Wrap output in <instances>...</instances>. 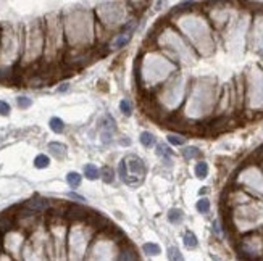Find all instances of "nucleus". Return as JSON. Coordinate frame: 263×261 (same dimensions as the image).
Masks as SVG:
<instances>
[{
    "instance_id": "obj_1",
    "label": "nucleus",
    "mask_w": 263,
    "mask_h": 261,
    "mask_svg": "<svg viewBox=\"0 0 263 261\" xmlns=\"http://www.w3.org/2000/svg\"><path fill=\"white\" fill-rule=\"evenodd\" d=\"M65 34L71 45H86L92 39V19L84 11H76L65 21Z\"/></svg>"
},
{
    "instance_id": "obj_2",
    "label": "nucleus",
    "mask_w": 263,
    "mask_h": 261,
    "mask_svg": "<svg viewBox=\"0 0 263 261\" xmlns=\"http://www.w3.org/2000/svg\"><path fill=\"white\" fill-rule=\"evenodd\" d=\"M45 49V31L39 21L32 23L28 32L25 34V41H23V60L25 65H31L37 62L44 55Z\"/></svg>"
},
{
    "instance_id": "obj_3",
    "label": "nucleus",
    "mask_w": 263,
    "mask_h": 261,
    "mask_svg": "<svg viewBox=\"0 0 263 261\" xmlns=\"http://www.w3.org/2000/svg\"><path fill=\"white\" fill-rule=\"evenodd\" d=\"M163 58H160V56H155V55H147L144 62H142V79H147L148 83H157L160 79H165L168 71L173 70V65L165 62L163 65L162 63Z\"/></svg>"
},
{
    "instance_id": "obj_4",
    "label": "nucleus",
    "mask_w": 263,
    "mask_h": 261,
    "mask_svg": "<svg viewBox=\"0 0 263 261\" xmlns=\"http://www.w3.org/2000/svg\"><path fill=\"white\" fill-rule=\"evenodd\" d=\"M90 240V232L86 231L84 226H73L68 235V247H70L71 258H83L86 248Z\"/></svg>"
},
{
    "instance_id": "obj_5",
    "label": "nucleus",
    "mask_w": 263,
    "mask_h": 261,
    "mask_svg": "<svg viewBox=\"0 0 263 261\" xmlns=\"http://www.w3.org/2000/svg\"><path fill=\"white\" fill-rule=\"evenodd\" d=\"M124 163H126V177H124V183L129 186H139L145 174L144 162L141 158L131 155L128 158H124Z\"/></svg>"
},
{
    "instance_id": "obj_6",
    "label": "nucleus",
    "mask_w": 263,
    "mask_h": 261,
    "mask_svg": "<svg viewBox=\"0 0 263 261\" xmlns=\"http://www.w3.org/2000/svg\"><path fill=\"white\" fill-rule=\"evenodd\" d=\"M97 13L100 16V19L108 26H117V25H120V23H123L124 18H126V10L118 4L102 5V7H99Z\"/></svg>"
},
{
    "instance_id": "obj_7",
    "label": "nucleus",
    "mask_w": 263,
    "mask_h": 261,
    "mask_svg": "<svg viewBox=\"0 0 263 261\" xmlns=\"http://www.w3.org/2000/svg\"><path fill=\"white\" fill-rule=\"evenodd\" d=\"M23 245H25V240H23V234L16 232L15 228L4 234V247L7 248L10 253H21Z\"/></svg>"
},
{
    "instance_id": "obj_8",
    "label": "nucleus",
    "mask_w": 263,
    "mask_h": 261,
    "mask_svg": "<svg viewBox=\"0 0 263 261\" xmlns=\"http://www.w3.org/2000/svg\"><path fill=\"white\" fill-rule=\"evenodd\" d=\"M25 207L29 208V210H32V211H36V213H45V211H49V210H50L52 205H50V202H49L47 198H42V197L36 195V197L29 198V200L25 203Z\"/></svg>"
},
{
    "instance_id": "obj_9",
    "label": "nucleus",
    "mask_w": 263,
    "mask_h": 261,
    "mask_svg": "<svg viewBox=\"0 0 263 261\" xmlns=\"http://www.w3.org/2000/svg\"><path fill=\"white\" fill-rule=\"evenodd\" d=\"M16 228V223H15V214H8V213H2L0 214V234H5L10 229Z\"/></svg>"
},
{
    "instance_id": "obj_10",
    "label": "nucleus",
    "mask_w": 263,
    "mask_h": 261,
    "mask_svg": "<svg viewBox=\"0 0 263 261\" xmlns=\"http://www.w3.org/2000/svg\"><path fill=\"white\" fill-rule=\"evenodd\" d=\"M131 37H133V29H126L124 32H121L118 37H115V41L110 44V47L113 50H118V49L124 47V45H126L131 41Z\"/></svg>"
},
{
    "instance_id": "obj_11",
    "label": "nucleus",
    "mask_w": 263,
    "mask_h": 261,
    "mask_svg": "<svg viewBox=\"0 0 263 261\" xmlns=\"http://www.w3.org/2000/svg\"><path fill=\"white\" fill-rule=\"evenodd\" d=\"M49 150L55 158H59V160L66 156V147L63 144H60V142H50L49 144Z\"/></svg>"
},
{
    "instance_id": "obj_12",
    "label": "nucleus",
    "mask_w": 263,
    "mask_h": 261,
    "mask_svg": "<svg viewBox=\"0 0 263 261\" xmlns=\"http://www.w3.org/2000/svg\"><path fill=\"white\" fill-rule=\"evenodd\" d=\"M66 216L68 218H73V219H83V218H86L87 214H86V210L83 208V207H79V205H73V207H70L66 210Z\"/></svg>"
},
{
    "instance_id": "obj_13",
    "label": "nucleus",
    "mask_w": 263,
    "mask_h": 261,
    "mask_svg": "<svg viewBox=\"0 0 263 261\" xmlns=\"http://www.w3.org/2000/svg\"><path fill=\"white\" fill-rule=\"evenodd\" d=\"M81 179H83L81 174L76 173V171H71V173L66 174V183L71 189H78L79 186H81Z\"/></svg>"
},
{
    "instance_id": "obj_14",
    "label": "nucleus",
    "mask_w": 263,
    "mask_h": 261,
    "mask_svg": "<svg viewBox=\"0 0 263 261\" xmlns=\"http://www.w3.org/2000/svg\"><path fill=\"white\" fill-rule=\"evenodd\" d=\"M182 218H184V213H182V210H179V208H171L168 211V221L171 224H179L182 221Z\"/></svg>"
},
{
    "instance_id": "obj_15",
    "label": "nucleus",
    "mask_w": 263,
    "mask_h": 261,
    "mask_svg": "<svg viewBox=\"0 0 263 261\" xmlns=\"http://www.w3.org/2000/svg\"><path fill=\"white\" fill-rule=\"evenodd\" d=\"M99 176L102 177V180L104 183H107V184H111L113 180H115V174H113V169L110 168V166H104L99 171Z\"/></svg>"
},
{
    "instance_id": "obj_16",
    "label": "nucleus",
    "mask_w": 263,
    "mask_h": 261,
    "mask_svg": "<svg viewBox=\"0 0 263 261\" xmlns=\"http://www.w3.org/2000/svg\"><path fill=\"white\" fill-rule=\"evenodd\" d=\"M139 140H141V144L145 147V149H151V147H154V145H155V135H154L152 132L144 131V132L141 134Z\"/></svg>"
},
{
    "instance_id": "obj_17",
    "label": "nucleus",
    "mask_w": 263,
    "mask_h": 261,
    "mask_svg": "<svg viewBox=\"0 0 263 261\" xmlns=\"http://www.w3.org/2000/svg\"><path fill=\"white\" fill-rule=\"evenodd\" d=\"M197 237H196V234L194 232H191V231H187L186 234H184V245H186V248H189V250H192V248H196L197 247Z\"/></svg>"
},
{
    "instance_id": "obj_18",
    "label": "nucleus",
    "mask_w": 263,
    "mask_h": 261,
    "mask_svg": "<svg viewBox=\"0 0 263 261\" xmlns=\"http://www.w3.org/2000/svg\"><path fill=\"white\" fill-rule=\"evenodd\" d=\"M142 252L145 255H148V256H155V255H158L162 250H160V247L157 244H151V242H148V244H144L142 245Z\"/></svg>"
},
{
    "instance_id": "obj_19",
    "label": "nucleus",
    "mask_w": 263,
    "mask_h": 261,
    "mask_svg": "<svg viewBox=\"0 0 263 261\" xmlns=\"http://www.w3.org/2000/svg\"><path fill=\"white\" fill-rule=\"evenodd\" d=\"M49 165H50V158L47 155H37L36 158H34V166H36L37 169H44Z\"/></svg>"
},
{
    "instance_id": "obj_20",
    "label": "nucleus",
    "mask_w": 263,
    "mask_h": 261,
    "mask_svg": "<svg viewBox=\"0 0 263 261\" xmlns=\"http://www.w3.org/2000/svg\"><path fill=\"white\" fill-rule=\"evenodd\" d=\"M84 176L89 179V180H94L99 177V169L96 165H86L84 166Z\"/></svg>"
},
{
    "instance_id": "obj_21",
    "label": "nucleus",
    "mask_w": 263,
    "mask_h": 261,
    "mask_svg": "<svg viewBox=\"0 0 263 261\" xmlns=\"http://www.w3.org/2000/svg\"><path fill=\"white\" fill-rule=\"evenodd\" d=\"M182 156H184L186 160H192V158L200 156V150L197 147H186V149H182Z\"/></svg>"
},
{
    "instance_id": "obj_22",
    "label": "nucleus",
    "mask_w": 263,
    "mask_h": 261,
    "mask_svg": "<svg viewBox=\"0 0 263 261\" xmlns=\"http://www.w3.org/2000/svg\"><path fill=\"white\" fill-rule=\"evenodd\" d=\"M196 176L199 177V179H203V177H207V174H209V165L205 163V162H200V163H197L196 165Z\"/></svg>"
},
{
    "instance_id": "obj_23",
    "label": "nucleus",
    "mask_w": 263,
    "mask_h": 261,
    "mask_svg": "<svg viewBox=\"0 0 263 261\" xmlns=\"http://www.w3.org/2000/svg\"><path fill=\"white\" fill-rule=\"evenodd\" d=\"M50 129L55 132V134H62L65 131V123L60 119V118H52L50 119Z\"/></svg>"
},
{
    "instance_id": "obj_24",
    "label": "nucleus",
    "mask_w": 263,
    "mask_h": 261,
    "mask_svg": "<svg viewBox=\"0 0 263 261\" xmlns=\"http://www.w3.org/2000/svg\"><path fill=\"white\" fill-rule=\"evenodd\" d=\"M118 259H124V261H128V259H137V253L133 250V248H123V250L120 252L118 255Z\"/></svg>"
},
{
    "instance_id": "obj_25",
    "label": "nucleus",
    "mask_w": 263,
    "mask_h": 261,
    "mask_svg": "<svg viewBox=\"0 0 263 261\" xmlns=\"http://www.w3.org/2000/svg\"><path fill=\"white\" fill-rule=\"evenodd\" d=\"M120 110L123 111V115L131 116L133 115V104H131L128 98H124V100L120 102Z\"/></svg>"
},
{
    "instance_id": "obj_26",
    "label": "nucleus",
    "mask_w": 263,
    "mask_h": 261,
    "mask_svg": "<svg viewBox=\"0 0 263 261\" xmlns=\"http://www.w3.org/2000/svg\"><path fill=\"white\" fill-rule=\"evenodd\" d=\"M16 104H18V107L21 108V110H26V108H29L31 105H32V100L29 98V97H18L16 98Z\"/></svg>"
},
{
    "instance_id": "obj_27",
    "label": "nucleus",
    "mask_w": 263,
    "mask_h": 261,
    "mask_svg": "<svg viewBox=\"0 0 263 261\" xmlns=\"http://www.w3.org/2000/svg\"><path fill=\"white\" fill-rule=\"evenodd\" d=\"M209 210H210V202H209V198H200L197 202V211H200V213H209Z\"/></svg>"
},
{
    "instance_id": "obj_28",
    "label": "nucleus",
    "mask_w": 263,
    "mask_h": 261,
    "mask_svg": "<svg viewBox=\"0 0 263 261\" xmlns=\"http://www.w3.org/2000/svg\"><path fill=\"white\" fill-rule=\"evenodd\" d=\"M157 155H160V156H165V158L171 156V150H170V147H168V145H165V144H160V145H157Z\"/></svg>"
},
{
    "instance_id": "obj_29",
    "label": "nucleus",
    "mask_w": 263,
    "mask_h": 261,
    "mask_svg": "<svg viewBox=\"0 0 263 261\" xmlns=\"http://www.w3.org/2000/svg\"><path fill=\"white\" fill-rule=\"evenodd\" d=\"M168 258L170 259H182V255L179 253V250L176 247H170L168 248Z\"/></svg>"
},
{
    "instance_id": "obj_30",
    "label": "nucleus",
    "mask_w": 263,
    "mask_h": 261,
    "mask_svg": "<svg viewBox=\"0 0 263 261\" xmlns=\"http://www.w3.org/2000/svg\"><path fill=\"white\" fill-rule=\"evenodd\" d=\"M168 142L173 144V145H182L184 144V137H179V135L171 134V135H168Z\"/></svg>"
},
{
    "instance_id": "obj_31",
    "label": "nucleus",
    "mask_w": 263,
    "mask_h": 261,
    "mask_svg": "<svg viewBox=\"0 0 263 261\" xmlns=\"http://www.w3.org/2000/svg\"><path fill=\"white\" fill-rule=\"evenodd\" d=\"M0 115L2 116H8L10 115V105L7 104V102L0 100Z\"/></svg>"
},
{
    "instance_id": "obj_32",
    "label": "nucleus",
    "mask_w": 263,
    "mask_h": 261,
    "mask_svg": "<svg viewBox=\"0 0 263 261\" xmlns=\"http://www.w3.org/2000/svg\"><path fill=\"white\" fill-rule=\"evenodd\" d=\"M68 198H71V200H78V202H86V198H84V197H81V195L74 194V192H70V194H68Z\"/></svg>"
},
{
    "instance_id": "obj_33",
    "label": "nucleus",
    "mask_w": 263,
    "mask_h": 261,
    "mask_svg": "<svg viewBox=\"0 0 263 261\" xmlns=\"http://www.w3.org/2000/svg\"><path fill=\"white\" fill-rule=\"evenodd\" d=\"M68 89V84H62V87H59V90H62V92H63V90H66Z\"/></svg>"
},
{
    "instance_id": "obj_34",
    "label": "nucleus",
    "mask_w": 263,
    "mask_h": 261,
    "mask_svg": "<svg viewBox=\"0 0 263 261\" xmlns=\"http://www.w3.org/2000/svg\"><path fill=\"white\" fill-rule=\"evenodd\" d=\"M184 2H186V0H184Z\"/></svg>"
}]
</instances>
